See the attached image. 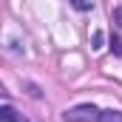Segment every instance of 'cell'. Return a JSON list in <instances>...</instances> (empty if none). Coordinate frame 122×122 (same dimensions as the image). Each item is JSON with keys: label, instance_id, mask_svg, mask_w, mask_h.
<instances>
[{"label": "cell", "instance_id": "3957f363", "mask_svg": "<svg viewBox=\"0 0 122 122\" xmlns=\"http://www.w3.org/2000/svg\"><path fill=\"white\" fill-rule=\"evenodd\" d=\"M97 122H122V111H114V108L99 111V119H97Z\"/></svg>", "mask_w": 122, "mask_h": 122}, {"label": "cell", "instance_id": "5b68a950", "mask_svg": "<svg viewBox=\"0 0 122 122\" xmlns=\"http://www.w3.org/2000/svg\"><path fill=\"white\" fill-rule=\"evenodd\" d=\"M111 48H114V54H122V40H119V37L111 40Z\"/></svg>", "mask_w": 122, "mask_h": 122}, {"label": "cell", "instance_id": "8992f818", "mask_svg": "<svg viewBox=\"0 0 122 122\" xmlns=\"http://www.w3.org/2000/svg\"><path fill=\"white\" fill-rule=\"evenodd\" d=\"M91 48H102V31H94V46Z\"/></svg>", "mask_w": 122, "mask_h": 122}, {"label": "cell", "instance_id": "52a82bcc", "mask_svg": "<svg viewBox=\"0 0 122 122\" xmlns=\"http://www.w3.org/2000/svg\"><path fill=\"white\" fill-rule=\"evenodd\" d=\"M114 20H117V23L122 26V9H114Z\"/></svg>", "mask_w": 122, "mask_h": 122}, {"label": "cell", "instance_id": "277c9868", "mask_svg": "<svg viewBox=\"0 0 122 122\" xmlns=\"http://www.w3.org/2000/svg\"><path fill=\"white\" fill-rule=\"evenodd\" d=\"M77 11H85V9H91V0H68Z\"/></svg>", "mask_w": 122, "mask_h": 122}, {"label": "cell", "instance_id": "6da1fadb", "mask_svg": "<svg viewBox=\"0 0 122 122\" xmlns=\"http://www.w3.org/2000/svg\"><path fill=\"white\" fill-rule=\"evenodd\" d=\"M65 119L68 122H91V119H99V111L94 105H77V108L65 111Z\"/></svg>", "mask_w": 122, "mask_h": 122}, {"label": "cell", "instance_id": "7a4b0ae2", "mask_svg": "<svg viewBox=\"0 0 122 122\" xmlns=\"http://www.w3.org/2000/svg\"><path fill=\"white\" fill-rule=\"evenodd\" d=\"M0 119H3V122H29L26 117H20L11 105H3V108H0Z\"/></svg>", "mask_w": 122, "mask_h": 122}]
</instances>
